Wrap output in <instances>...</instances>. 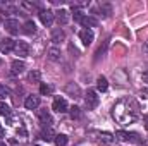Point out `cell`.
<instances>
[{"instance_id":"1","label":"cell","mask_w":148,"mask_h":146,"mask_svg":"<svg viewBox=\"0 0 148 146\" xmlns=\"http://www.w3.org/2000/svg\"><path fill=\"white\" fill-rule=\"evenodd\" d=\"M140 115V107L136 105L134 100L131 98H122L119 100L114 108H112V117L119 124H133Z\"/></svg>"},{"instance_id":"2","label":"cell","mask_w":148,"mask_h":146,"mask_svg":"<svg viewBox=\"0 0 148 146\" xmlns=\"http://www.w3.org/2000/svg\"><path fill=\"white\" fill-rule=\"evenodd\" d=\"M98 102H100V98H98L97 91L88 89V93L84 95V105H86V108H88V110L97 108V107H98Z\"/></svg>"},{"instance_id":"3","label":"cell","mask_w":148,"mask_h":146,"mask_svg":"<svg viewBox=\"0 0 148 146\" xmlns=\"http://www.w3.org/2000/svg\"><path fill=\"white\" fill-rule=\"evenodd\" d=\"M52 108L55 110L57 113H66V112H69V105H67L66 98L57 96V98L53 100V103H52Z\"/></svg>"},{"instance_id":"4","label":"cell","mask_w":148,"mask_h":146,"mask_svg":"<svg viewBox=\"0 0 148 146\" xmlns=\"http://www.w3.org/2000/svg\"><path fill=\"white\" fill-rule=\"evenodd\" d=\"M40 21H41V24L43 26H52L53 24V19H55V14L52 12V10H40Z\"/></svg>"},{"instance_id":"5","label":"cell","mask_w":148,"mask_h":146,"mask_svg":"<svg viewBox=\"0 0 148 146\" xmlns=\"http://www.w3.org/2000/svg\"><path fill=\"white\" fill-rule=\"evenodd\" d=\"M14 52H16V55H19L21 59H26V57L29 55V45H28L26 41H17Z\"/></svg>"},{"instance_id":"6","label":"cell","mask_w":148,"mask_h":146,"mask_svg":"<svg viewBox=\"0 0 148 146\" xmlns=\"http://www.w3.org/2000/svg\"><path fill=\"white\" fill-rule=\"evenodd\" d=\"M38 120L45 126V127H50L52 124H53V119H52V115H50V112L47 108L43 110H38Z\"/></svg>"},{"instance_id":"7","label":"cell","mask_w":148,"mask_h":146,"mask_svg":"<svg viewBox=\"0 0 148 146\" xmlns=\"http://www.w3.org/2000/svg\"><path fill=\"white\" fill-rule=\"evenodd\" d=\"M14 48H16V41H14L12 38H3V40H0V52H2V53H10Z\"/></svg>"},{"instance_id":"8","label":"cell","mask_w":148,"mask_h":146,"mask_svg":"<svg viewBox=\"0 0 148 146\" xmlns=\"http://www.w3.org/2000/svg\"><path fill=\"white\" fill-rule=\"evenodd\" d=\"M115 138H117V139H121V141H136V143H140V139H138V134H136V132L117 131V132H115Z\"/></svg>"},{"instance_id":"9","label":"cell","mask_w":148,"mask_h":146,"mask_svg":"<svg viewBox=\"0 0 148 146\" xmlns=\"http://www.w3.org/2000/svg\"><path fill=\"white\" fill-rule=\"evenodd\" d=\"M3 28L10 33V35H19V23L16 21V19H7L5 23H3Z\"/></svg>"},{"instance_id":"10","label":"cell","mask_w":148,"mask_h":146,"mask_svg":"<svg viewBox=\"0 0 148 146\" xmlns=\"http://www.w3.org/2000/svg\"><path fill=\"white\" fill-rule=\"evenodd\" d=\"M93 38H95V35H93L91 29H81V31H79V40H81L83 45H86V46L93 43Z\"/></svg>"},{"instance_id":"11","label":"cell","mask_w":148,"mask_h":146,"mask_svg":"<svg viewBox=\"0 0 148 146\" xmlns=\"http://www.w3.org/2000/svg\"><path fill=\"white\" fill-rule=\"evenodd\" d=\"M55 19H57L59 26H66V24L69 23V12H67L66 9H60V10L55 12Z\"/></svg>"},{"instance_id":"12","label":"cell","mask_w":148,"mask_h":146,"mask_svg":"<svg viewBox=\"0 0 148 146\" xmlns=\"http://www.w3.org/2000/svg\"><path fill=\"white\" fill-rule=\"evenodd\" d=\"M24 107L28 110H36L40 107V98L35 96V95H29V96H26V100H24Z\"/></svg>"},{"instance_id":"13","label":"cell","mask_w":148,"mask_h":146,"mask_svg":"<svg viewBox=\"0 0 148 146\" xmlns=\"http://www.w3.org/2000/svg\"><path fill=\"white\" fill-rule=\"evenodd\" d=\"M64 40H66V33H64L60 28H57V29H53V31H52V41H53L55 45L62 43Z\"/></svg>"},{"instance_id":"14","label":"cell","mask_w":148,"mask_h":146,"mask_svg":"<svg viewBox=\"0 0 148 146\" xmlns=\"http://www.w3.org/2000/svg\"><path fill=\"white\" fill-rule=\"evenodd\" d=\"M81 24L84 26V29H91V28H95V26L98 24V21H97L95 17H91V16H84L83 21H81Z\"/></svg>"},{"instance_id":"15","label":"cell","mask_w":148,"mask_h":146,"mask_svg":"<svg viewBox=\"0 0 148 146\" xmlns=\"http://www.w3.org/2000/svg\"><path fill=\"white\" fill-rule=\"evenodd\" d=\"M23 33H24V35H29V36L35 35V33H36V24H35L33 21H26V23L23 24Z\"/></svg>"},{"instance_id":"16","label":"cell","mask_w":148,"mask_h":146,"mask_svg":"<svg viewBox=\"0 0 148 146\" xmlns=\"http://www.w3.org/2000/svg\"><path fill=\"white\" fill-rule=\"evenodd\" d=\"M47 57H48L52 62H60V50H57V48H50V50L47 52Z\"/></svg>"},{"instance_id":"17","label":"cell","mask_w":148,"mask_h":146,"mask_svg":"<svg viewBox=\"0 0 148 146\" xmlns=\"http://www.w3.org/2000/svg\"><path fill=\"white\" fill-rule=\"evenodd\" d=\"M24 62L23 60H14L12 62V74H21L23 71H24Z\"/></svg>"},{"instance_id":"18","label":"cell","mask_w":148,"mask_h":146,"mask_svg":"<svg viewBox=\"0 0 148 146\" xmlns=\"http://www.w3.org/2000/svg\"><path fill=\"white\" fill-rule=\"evenodd\" d=\"M97 88H98L100 91H107V88H109V81H107V77L100 76V77L97 79Z\"/></svg>"},{"instance_id":"19","label":"cell","mask_w":148,"mask_h":146,"mask_svg":"<svg viewBox=\"0 0 148 146\" xmlns=\"http://www.w3.org/2000/svg\"><path fill=\"white\" fill-rule=\"evenodd\" d=\"M98 138H100V141H103V143H107V145H112L115 136L110 134V132H98Z\"/></svg>"},{"instance_id":"20","label":"cell","mask_w":148,"mask_h":146,"mask_svg":"<svg viewBox=\"0 0 148 146\" xmlns=\"http://www.w3.org/2000/svg\"><path fill=\"white\" fill-rule=\"evenodd\" d=\"M40 136H41V139H43V141H52V139H55V134L52 132V129H50V127H48V129H45V131H41V134H40Z\"/></svg>"},{"instance_id":"21","label":"cell","mask_w":148,"mask_h":146,"mask_svg":"<svg viewBox=\"0 0 148 146\" xmlns=\"http://www.w3.org/2000/svg\"><path fill=\"white\" fill-rule=\"evenodd\" d=\"M53 143H55V146H66L67 145V136L66 134H55Z\"/></svg>"},{"instance_id":"22","label":"cell","mask_w":148,"mask_h":146,"mask_svg":"<svg viewBox=\"0 0 148 146\" xmlns=\"http://www.w3.org/2000/svg\"><path fill=\"white\" fill-rule=\"evenodd\" d=\"M40 93H41V95H52V93H53V86H50V84H47V83H41V84H40Z\"/></svg>"},{"instance_id":"23","label":"cell","mask_w":148,"mask_h":146,"mask_svg":"<svg viewBox=\"0 0 148 146\" xmlns=\"http://www.w3.org/2000/svg\"><path fill=\"white\" fill-rule=\"evenodd\" d=\"M73 17H74L76 23H81L83 17H84V14H83V10H81L79 7H73Z\"/></svg>"},{"instance_id":"24","label":"cell","mask_w":148,"mask_h":146,"mask_svg":"<svg viewBox=\"0 0 148 146\" xmlns=\"http://www.w3.org/2000/svg\"><path fill=\"white\" fill-rule=\"evenodd\" d=\"M0 115L2 117H9L10 115V107L7 103H3V102H0Z\"/></svg>"},{"instance_id":"25","label":"cell","mask_w":148,"mask_h":146,"mask_svg":"<svg viewBox=\"0 0 148 146\" xmlns=\"http://www.w3.org/2000/svg\"><path fill=\"white\" fill-rule=\"evenodd\" d=\"M100 12H102L105 17H109V16L112 14V7L109 5V3H102V5H100Z\"/></svg>"},{"instance_id":"26","label":"cell","mask_w":148,"mask_h":146,"mask_svg":"<svg viewBox=\"0 0 148 146\" xmlns=\"http://www.w3.org/2000/svg\"><path fill=\"white\" fill-rule=\"evenodd\" d=\"M40 77H41V76H40L38 71H31V72L28 74V79H29L31 83H40Z\"/></svg>"},{"instance_id":"27","label":"cell","mask_w":148,"mask_h":146,"mask_svg":"<svg viewBox=\"0 0 148 146\" xmlns=\"http://www.w3.org/2000/svg\"><path fill=\"white\" fill-rule=\"evenodd\" d=\"M7 122H9L10 126H17V124L21 126V120H19V117H17V115H12V113L7 117Z\"/></svg>"},{"instance_id":"28","label":"cell","mask_w":148,"mask_h":146,"mask_svg":"<svg viewBox=\"0 0 148 146\" xmlns=\"http://www.w3.org/2000/svg\"><path fill=\"white\" fill-rule=\"evenodd\" d=\"M10 95V91H9V88L5 86V84H0V100H3V98H7Z\"/></svg>"},{"instance_id":"29","label":"cell","mask_w":148,"mask_h":146,"mask_svg":"<svg viewBox=\"0 0 148 146\" xmlns=\"http://www.w3.org/2000/svg\"><path fill=\"white\" fill-rule=\"evenodd\" d=\"M69 113H71V119H79L81 117V110L77 108V107H71Z\"/></svg>"},{"instance_id":"30","label":"cell","mask_w":148,"mask_h":146,"mask_svg":"<svg viewBox=\"0 0 148 146\" xmlns=\"http://www.w3.org/2000/svg\"><path fill=\"white\" fill-rule=\"evenodd\" d=\"M66 89H67L69 93H74V95H79V88H77V86H73V84H69V86H67Z\"/></svg>"},{"instance_id":"31","label":"cell","mask_w":148,"mask_h":146,"mask_svg":"<svg viewBox=\"0 0 148 146\" xmlns=\"http://www.w3.org/2000/svg\"><path fill=\"white\" fill-rule=\"evenodd\" d=\"M23 7H26V9H38L36 3H31V2H23Z\"/></svg>"},{"instance_id":"32","label":"cell","mask_w":148,"mask_h":146,"mask_svg":"<svg viewBox=\"0 0 148 146\" xmlns=\"http://www.w3.org/2000/svg\"><path fill=\"white\" fill-rule=\"evenodd\" d=\"M17 134H21V136H26V129L19 126V127H17Z\"/></svg>"},{"instance_id":"33","label":"cell","mask_w":148,"mask_h":146,"mask_svg":"<svg viewBox=\"0 0 148 146\" xmlns=\"http://www.w3.org/2000/svg\"><path fill=\"white\" fill-rule=\"evenodd\" d=\"M143 81H145V83L148 84V69L145 71V72H143Z\"/></svg>"},{"instance_id":"34","label":"cell","mask_w":148,"mask_h":146,"mask_svg":"<svg viewBox=\"0 0 148 146\" xmlns=\"http://www.w3.org/2000/svg\"><path fill=\"white\" fill-rule=\"evenodd\" d=\"M143 122H145V129H148V113L143 117Z\"/></svg>"},{"instance_id":"35","label":"cell","mask_w":148,"mask_h":146,"mask_svg":"<svg viewBox=\"0 0 148 146\" xmlns=\"http://www.w3.org/2000/svg\"><path fill=\"white\" fill-rule=\"evenodd\" d=\"M3 134H5V131H3V127H2V124H0V138H3Z\"/></svg>"},{"instance_id":"36","label":"cell","mask_w":148,"mask_h":146,"mask_svg":"<svg viewBox=\"0 0 148 146\" xmlns=\"http://www.w3.org/2000/svg\"><path fill=\"white\" fill-rule=\"evenodd\" d=\"M143 50H145V53H147V55H148V41H147V43H145V46H143Z\"/></svg>"},{"instance_id":"37","label":"cell","mask_w":148,"mask_h":146,"mask_svg":"<svg viewBox=\"0 0 148 146\" xmlns=\"http://www.w3.org/2000/svg\"><path fill=\"white\" fill-rule=\"evenodd\" d=\"M0 146H7V145H3V143H0Z\"/></svg>"},{"instance_id":"38","label":"cell","mask_w":148,"mask_h":146,"mask_svg":"<svg viewBox=\"0 0 148 146\" xmlns=\"http://www.w3.org/2000/svg\"><path fill=\"white\" fill-rule=\"evenodd\" d=\"M33 146H40V145H33Z\"/></svg>"},{"instance_id":"39","label":"cell","mask_w":148,"mask_h":146,"mask_svg":"<svg viewBox=\"0 0 148 146\" xmlns=\"http://www.w3.org/2000/svg\"><path fill=\"white\" fill-rule=\"evenodd\" d=\"M0 64H2V59H0Z\"/></svg>"}]
</instances>
